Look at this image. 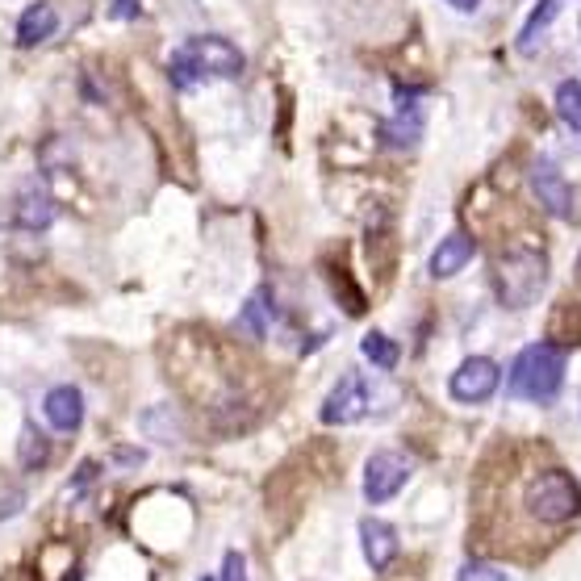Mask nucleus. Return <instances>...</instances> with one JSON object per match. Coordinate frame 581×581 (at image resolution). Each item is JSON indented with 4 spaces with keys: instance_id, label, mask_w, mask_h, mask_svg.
<instances>
[{
    "instance_id": "12",
    "label": "nucleus",
    "mask_w": 581,
    "mask_h": 581,
    "mask_svg": "<svg viewBox=\"0 0 581 581\" xmlns=\"http://www.w3.org/2000/svg\"><path fill=\"white\" fill-rule=\"evenodd\" d=\"M55 26H59L55 5L38 0V5H30L26 13H21V21H17V42L21 46H38V42H46V38L55 34Z\"/></svg>"
},
{
    "instance_id": "21",
    "label": "nucleus",
    "mask_w": 581,
    "mask_h": 581,
    "mask_svg": "<svg viewBox=\"0 0 581 581\" xmlns=\"http://www.w3.org/2000/svg\"><path fill=\"white\" fill-rule=\"evenodd\" d=\"M456 581H506V577H502L494 565H464Z\"/></svg>"
},
{
    "instance_id": "20",
    "label": "nucleus",
    "mask_w": 581,
    "mask_h": 581,
    "mask_svg": "<svg viewBox=\"0 0 581 581\" xmlns=\"http://www.w3.org/2000/svg\"><path fill=\"white\" fill-rule=\"evenodd\" d=\"M222 581H247V561H243V552H226V561H222Z\"/></svg>"
},
{
    "instance_id": "1",
    "label": "nucleus",
    "mask_w": 581,
    "mask_h": 581,
    "mask_svg": "<svg viewBox=\"0 0 581 581\" xmlns=\"http://www.w3.org/2000/svg\"><path fill=\"white\" fill-rule=\"evenodd\" d=\"M168 72H172L176 88H193L201 80H235V76H243V51L230 46L226 38L201 34V38H189L172 55Z\"/></svg>"
},
{
    "instance_id": "4",
    "label": "nucleus",
    "mask_w": 581,
    "mask_h": 581,
    "mask_svg": "<svg viewBox=\"0 0 581 581\" xmlns=\"http://www.w3.org/2000/svg\"><path fill=\"white\" fill-rule=\"evenodd\" d=\"M494 285H498V297L506 306H527L544 285V255L540 251L527 255V247L502 255L498 268H494Z\"/></svg>"
},
{
    "instance_id": "9",
    "label": "nucleus",
    "mask_w": 581,
    "mask_h": 581,
    "mask_svg": "<svg viewBox=\"0 0 581 581\" xmlns=\"http://www.w3.org/2000/svg\"><path fill=\"white\" fill-rule=\"evenodd\" d=\"M42 414H46V423H51L55 431L72 435L84 423V398H80V389L76 385L51 389V393H46V402H42Z\"/></svg>"
},
{
    "instance_id": "15",
    "label": "nucleus",
    "mask_w": 581,
    "mask_h": 581,
    "mask_svg": "<svg viewBox=\"0 0 581 581\" xmlns=\"http://www.w3.org/2000/svg\"><path fill=\"white\" fill-rule=\"evenodd\" d=\"M561 13V0H540L536 9H531V17L523 21V34H519V51H536L540 34L552 26V17Z\"/></svg>"
},
{
    "instance_id": "7",
    "label": "nucleus",
    "mask_w": 581,
    "mask_h": 581,
    "mask_svg": "<svg viewBox=\"0 0 581 581\" xmlns=\"http://www.w3.org/2000/svg\"><path fill=\"white\" fill-rule=\"evenodd\" d=\"M364 410H368V385H364L356 373H347V377L331 389V398L322 402V423H331V427L356 423V418H364Z\"/></svg>"
},
{
    "instance_id": "6",
    "label": "nucleus",
    "mask_w": 581,
    "mask_h": 581,
    "mask_svg": "<svg viewBox=\"0 0 581 581\" xmlns=\"http://www.w3.org/2000/svg\"><path fill=\"white\" fill-rule=\"evenodd\" d=\"M498 381H502V373H498V364L494 360H485V356H469L464 360L456 373H452V398L456 402H485L490 393L498 389Z\"/></svg>"
},
{
    "instance_id": "8",
    "label": "nucleus",
    "mask_w": 581,
    "mask_h": 581,
    "mask_svg": "<svg viewBox=\"0 0 581 581\" xmlns=\"http://www.w3.org/2000/svg\"><path fill=\"white\" fill-rule=\"evenodd\" d=\"M531 189H536V197L544 201L548 214H561V218L573 214V189H569V180L556 172L548 159H536V168H531Z\"/></svg>"
},
{
    "instance_id": "14",
    "label": "nucleus",
    "mask_w": 581,
    "mask_h": 581,
    "mask_svg": "<svg viewBox=\"0 0 581 581\" xmlns=\"http://www.w3.org/2000/svg\"><path fill=\"white\" fill-rule=\"evenodd\" d=\"M418 134H423V113H418L414 101H402L398 118H393V122L385 126L389 147H414V143H418Z\"/></svg>"
},
{
    "instance_id": "3",
    "label": "nucleus",
    "mask_w": 581,
    "mask_h": 581,
    "mask_svg": "<svg viewBox=\"0 0 581 581\" xmlns=\"http://www.w3.org/2000/svg\"><path fill=\"white\" fill-rule=\"evenodd\" d=\"M527 510L540 523H569L581 510V490L565 469H548L527 485Z\"/></svg>"
},
{
    "instance_id": "22",
    "label": "nucleus",
    "mask_w": 581,
    "mask_h": 581,
    "mask_svg": "<svg viewBox=\"0 0 581 581\" xmlns=\"http://www.w3.org/2000/svg\"><path fill=\"white\" fill-rule=\"evenodd\" d=\"M448 5H452V9H460V13H473V9L481 5V0H448Z\"/></svg>"
},
{
    "instance_id": "10",
    "label": "nucleus",
    "mask_w": 581,
    "mask_h": 581,
    "mask_svg": "<svg viewBox=\"0 0 581 581\" xmlns=\"http://www.w3.org/2000/svg\"><path fill=\"white\" fill-rule=\"evenodd\" d=\"M360 544H364V561L373 569H385L398 556V531L381 519H364L360 523Z\"/></svg>"
},
{
    "instance_id": "13",
    "label": "nucleus",
    "mask_w": 581,
    "mask_h": 581,
    "mask_svg": "<svg viewBox=\"0 0 581 581\" xmlns=\"http://www.w3.org/2000/svg\"><path fill=\"white\" fill-rule=\"evenodd\" d=\"M13 222L21 226V230H46L55 222V201L46 197L42 189H26L17 197V214H13Z\"/></svg>"
},
{
    "instance_id": "2",
    "label": "nucleus",
    "mask_w": 581,
    "mask_h": 581,
    "mask_svg": "<svg viewBox=\"0 0 581 581\" xmlns=\"http://www.w3.org/2000/svg\"><path fill=\"white\" fill-rule=\"evenodd\" d=\"M565 381V352L556 343H531L519 352L515 368H510V393L527 402H548Z\"/></svg>"
},
{
    "instance_id": "17",
    "label": "nucleus",
    "mask_w": 581,
    "mask_h": 581,
    "mask_svg": "<svg viewBox=\"0 0 581 581\" xmlns=\"http://www.w3.org/2000/svg\"><path fill=\"white\" fill-rule=\"evenodd\" d=\"M556 109H561V122H569L581 134V84L577 80H565L556 88Z\"/></svg>"
},
{
    "instance_id": "19",
    "label": "nucleus",
    "mask_w": 581,
    "mask_h": 581,
    "mask_svg": "<svg viewBox=\"0 0 581 581\" xmlns=\"http://www.w3.org/2000/svg\"><path fill=\"white\" fill-rule=\"evenodd\" d=\"M268 314H272V310H268V293L260 289V293H255V297L247 301V310H243V327H247L255 339H260V335L268 331Z\"/></svg>"
},
{
    "instance_id": "18",
    "label": "nucleus",
    "mask_w": 581,
    "mask_h": 581,
    "mask_svg": "<svg viewBox=\"0 0 581 581\" xmlns=\"http://www.w3.org/2000/svg\"><path fill=\"white\" fill-rule=\"evenodd\" d=\"M364 356L368 360H373L377 368H393V364H398V343H393V339H385L381 331H373V335H364Z\"/></svg>"
},
{
    "instance_id": "16",
    "label": "nucleus",
    "mask_w": 581,
    "mask_h": 581,
    "mask_svg": "<svg viewBox=\"0 0 581 581\" xmlns=\"http://www.w3.org/2000/svg\"><path fill=\"white\" fill-rule=\"evenodd\" d=\"M17 460H21V469H42V464L51 460V448H46V439L38 435V427H34V423H26V427H21Z\"/></svg>"
},
{
    "instance_id": "5",
    "label": "nucleus",
    "mask_w": 581,
    "mask_h": 581,
    "mask_svg": "<svg viewBox=\"0 0 581 581\" xmlns=\"http://www.w3.org/2000/svg\"><path fill=\"white\" fill-rule=\"evenodd\" d=\"M406 477H410V460L402 452H377L364 464V498L368 502H389L406 485Z\"/></svg>"
},
{
    "instance_id": "11",
    "label": "nucleus",
    "mask_w": 581,
    "mask_h": 581,
    "mask_svg": "<svg viewBox=\"0 0 581 581\" xmlns=\"http://www.w3.org/2000/svg\"><path fill=\"white\" fill-rule=\"evenodd\" d=\"M473 251H477L473 235H464V230H456V235H448L444 243L435 247V255H431V276H439V281H448V276H456L464 264L473 260Z\"/></svg>"
}]
</instances>
